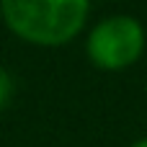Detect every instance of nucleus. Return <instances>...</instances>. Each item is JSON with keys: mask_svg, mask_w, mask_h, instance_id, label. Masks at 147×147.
I'll use <instances>...</instances> for the list:
<instances>
[{"mask_svg": "<svg viewBox=\"0 0 147 147\" xmlns=\"http://www.w3.org/2000/svg\"><path fill=\"white\" fill-rule=\"evenodd\" d=\"M90 0H0L5 26L36 47H62L72 41L88 18Z\"/></svg>", "mask_w": 147, "mask_h": 147, "instance_id": "nucleus-1", "label": "nucleus"}, {"mask_svg": "<svg viewBox=\"0 0 147 147\" xmlns=\"http://www.w3.org/2000/svg\"><path fill=\"white\" fill-rule=\"evenodd\" d=\"M88 57L98 70L116 72L134 65L145 52V28L132 16L103 18L88 34Z\"/></svg>", "mask_w": 147, "mask_h": 147, "instance_id": "nucleus-2", "label": "nucleus"}, {"mask_svg": "<svg viewBox=\"0 0 147 147\" xmlns=\"http://www.w3.org/2000/svg\"><path fill=\"white\" fill-rule=\"evenodd\" d=\"M13 93H16L13 78L8 75V70H3V67H0V111L13 101Z\"/></svg>", "mask_w": 147, "mask_h": 147, "instance_id": "nucleus-3", "label": "nucleus"}, {"mask_svg": "<svg viewBox=\"0 0 147 147\" xmlns=\"http://www.w3.org/2000/svg\"><path fill=\"white\" fill-rule=\"evenodd\" d=\"M132 147H147V137H145V140H137Z\"/></svg>", "mask_w": 147, "mask_h": 147, "instance_id": "nucleus-4", "label": "nucleus"}]
</instances>
